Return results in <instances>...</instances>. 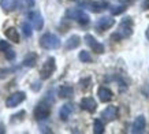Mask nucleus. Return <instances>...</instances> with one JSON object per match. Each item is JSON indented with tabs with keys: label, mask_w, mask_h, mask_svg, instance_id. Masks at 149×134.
<instances>
[{
	"label": "nucleus",
	"mask_w": 149,
	"mask_h": 134,
	"mask_svg": "<svg viewBox=\"0 0 149 134\" xmlns=\"http://www.w3.org/2000/svg\"><path fill=\"white\" fill-rule=\"evenodd\" d=\"M131 33H133V27H131V19L130 18H125L119 25V29L115 34L111 36L112 40H120V38H125V37H130Z\"/></svg>",
	"instance_id": "f257e3e1"
},
{
	"label": "nucleus",
	"mask_w": 149,
	"mask_h": 134,
	"mask_svg": "<svg viewBox=\"0 0 149 134\" xmlns=\"http://www.w3.org/2000/svg\"><path fill=\"white\" fill-rule=\"evenodd\" d=\"M40 45L44 49H58L60 47V38L54 33H45L40 38Z\"/></svg>",
	"instance_id": "f03ea898"
},
{
	"label": "nucleus",
	"mask_w": 149,
	"mask_h": 134,
	"mask_svg": "<svg viewBox=\"0 0 149 134\" xmlns=\"http://www.w3.org/2000/svg\"><path fill=\"white\" fill-rule=\"evenodd\" d=\"M66 17L70 19L77 21V22L81 23V25H88V23L91 22L89 15L81 8H68L67 11H66Z\"/></svg>",
	"instance_id": "7ed1b4c3"
},
{
	"label": "nucleus",
	"mask_w": 149,
	"mask_h": 134,
	"mask_svg": "<svg viewBox=\"0 0 149 134\" xmlns=\"http://www.w3.org/2000/svg\"><path fill=\"white\" fill-rule=\"evenodd\" d=\"M82 7H88L92 13H101L109 7V3L107 0H96V1H84L81 3Z\"/></svg>",
	"instance_id": "20e7f679"
},
{
	"label": "nucleus",
	"mask_w": 149,
	"mask_h": 134,
	"mask_svg": "<svg viewBox=\"0 0 149 134\" xmlns=\"http://www.w3.org/2000/svg\"><path fill=\"white\" fill-rule=\"evenodd\" d=\"M55 70H56L55 59L54 58H48L45 60V63L42 64V67H41V71H40L41 80H48V78L55 73Z\"/></svg>",
	"instance_id": "39448f33"
},
{
	"label": "nucleus",
	"mask_w": 149,
	"mask_h": 134,
	"mask_svg": "<svg viewBox=\"0 0 149 134\" xmlns=\"http://www.w3.org/2000/svg\"><path fill=\"white\" fill-rule=\"evenodd\" d=\"M115 25V19L112 17H103V18H100L97 22H96V30L99 31V33H103V31L108 30L111 27Z\"/></svg>",
	"instance_id": "423d86ee"
},
{
	"label": "nucleus",
	"mask_w": 149,
	"mask_h": 134,
	"mask_svg": "<svg viewBox=\"0 0 149 134\" xmlns=\"http://www.w3.org/2000/svg\"><path fill=\"white\" fill-rule=\"evenodd\" d=\"M51 114V107L48 104L45 103H40L34 108V118H36L37 121H44L47 119Z\"/></svg>",
	"instance_id": "0eeeda50"
},
{
	"label": "nucleus",
	"mask_w": 149,
	"mask_h": 134,
	"mask_svg": "<svg viewBox=\"0 0 149 134\" xmlns=\"http://www.w3.org/2000/svg\"><path fill=\"white\" fill-rule=\"evenodd\" d=\"M25 98H26V94L23 93V92H15L11 96H8V98L6 100V105L8 108H14V107H17V105H19Z\"/></svg>",
	"instance_id": "6e6552de"
},
{
	"label": "nucleus",
	"mask_w": 149,
	"mask_h": 134,
	"mask_svg": "<svg viewBox=\"0 0 149 134\" xmlns=\"http://www.w3.org/2000/svg\"><path fill=\"white\" fill-rule=\"evenodd\" d=\"M85 41L93 52H96V54H104V45L101 43H99L92 34H85Z\"/></svg>",
	"instance_id": "1a4fd4ad"
},
{
	"label": "nucleus",
	"mask_w": 149,
	"mask_h": 134,
	"mask_svg": "<svg viewBox=\"0 0 149 134\" xmlns=\"http://www.w3.org/2000/svg\"><path fill=\"white\" fill-rule=\"evenodd\" d=\"M101 119L103 122H112L118 119V107L115 105H109L101 112Z\"/></svg>",
	"instance_id": "9d476101"
},
{
	"label": "nucleus",
	"mask_w": 149,
	"mask_h": 134,
	"mask_svg": "<svg viewBox=\"0 0 149 134\" xmlns=\"http://www.w3.org/2000/svg\"><path fill=\"white\" fill-rule=\"evenodd\" d=\"M29 19L33 23V26H34L36 30H41L44 27V19H42V17H41V14L38 11H32L29 14Z\"/></svg>",
	"instance_id": "9b49d317"
},
{
	"label": "nucleus",
	"mask_w": 149,
	"mask_h": 134,
	"mask_svg": "<svg viewBox=\"0 0 149 134\" xmlns=\"http://www.w3.org/2000/svg\"><path fill=\"white\" fill-rule=\"evenodd\" d=\"M146 127V119L144 115H140L136 118V121L131 126V133H142Z\"/></svg>",
	"instance_id": "f8f14e48"
},
{
	"label": "nucleus",
	"mask_w": 149,
	"mask_h": 134,
	"mask_svg": "<svg viewBox=\"0 0 149 134\" xmlns=\"http://www.w3.org/2000/svg\"><path fill=\"white\" fill-rule=\"evenodd\" d=\"M82 110H85L88 112H95L96 108H97V103H96V100L93 97H84L81 100V103H79Z\"/></svg>",
	"instance_id": "ddd939ff"
},
{
	"label": "nucleus",
	"mask_w": 149,
	"mask_h": 134,
	"mask_svg": "<svg viewBox=\"0 0 149 134\" xmlns=\"http://www.w3.org/2000/svg\"><path fill=\"white\" fill-rule=\"evenodd\" d=\"M97 96H99L100 101H103V103H108L112 100V92L108 89V88H105V86H100L99 90H97Z\"/></svg>",
	"instance_id": "4468645a"
},
{
	"label": "nucleus",
	"mask_w": 149,
	"mask_h": 134,
	"mask_svg": "<svg viewBox=\"0 0 149 134\" xmlns=\"http://www.w3.org/2000/svg\"><path fill=\"white\" fill-rule=\"evenodd\" d=\"M81 45V37L78 36V34H72V36H70L67 38V41H66V49H75L78 48Z\"/></svg>",
	"instance_id": "2eb2a0df"
},
{
	"label": "nucleus",
	"mask_w": 149,
	"mask_h": 134,
	"mask_svg": "<svg viewBox=\"0 0 149 134\" xmlns=\"http://www.w3.org/2000/svg\"><path fill=\"white\" fill-rule=\"evenodd\" d=\"M74 94V89L70 85H62L58 90V96L60 98H70Z\"/></svg>",
	"instance_id": "dca6fc26"
},
{
	"label": "nucleus",
	"mask_w": 149,
	"mask_h": 134,
	"mask_svg": "<svg viewBox=\"0 0 149 134\" xmlns=\"http://www.w3.org/2000/svg\"><path fill=\"white\" fill-rule=\"evenodd\" d=\"M0 7L4 11H14L18 7V0H0Z\"/></svg>",
	"instance_id": "f3484780"
},
{
	"label": "nucleus",
	"mask_w": 149,
	"mask_h": 134,
	"mask_svg": "<svg viewBox=\"0 0 149 134\" xmlns=\"http://www.w3.org/2000/svg\"><path fill=\"white\" fill-rule=\"evenodd\" d=\"M72 112V104H64L60 107V111H59V116L62 121H67L68 116L71 115Z\"/></svg>",
	"instance_id": "a211bd4d"
},
{
	"label": "nucleus",
	"mask_w": 149,
	"mask_h": 134,
	"mask_svg": "<svg viewBox=\"0 0 149 134\" xmlns=\"http://www.w3.org/2000/svg\"><path fill=\"white\" fill-rule=\"evenodd\" d=\"M4 34L10 41H13V43H15V44H18L19 43V33L15 27H8V29L4 31Z\"/></svg>",
	"instance_id": "6ab92c4d"
},
{
	"label": "nucleus",
	"mask_w": 149,
	"mask_h": 134,
	"mask_svg": "<svg viewBox=\"0 0 149 134\" xmlns=\"http://www.w3.org/2000/svg\"><path fill=\"white\" fill-rule=\"evenodd\" d=\"M36 62H37V55L34 52H30V54H27L23 59L22 64L25 67H34L36 66Z\"/></svg>",
	"instance_id": "aec40b11"
},
{
	"label": "nucleus",
	"mask_w": 149,
	"mask_h": 134,
	"mask_svg": "<svg viewBox=\"0 0 149 134\" xmlns=\"http://www.w3.org/2000/svg\"><path fill=\"white\" fill-rule=\"evenodd\" d=\"M93 131H95V134H103L104 122L100 121V119H95V122H93Z\"/></svg>",
	"instance_id": "412c9836"
},
{
	"label": "nucleus",
	"mask_w": 149,
	"mask_h": 134,
	"mask_svg": "<svg viewBox=\"0 0 149 134\" xmlns=\"http://www.w3.org/2000/svg\"><path fill=\"white\" fill-rule=\"evenodd\" d=\"M22 33H23V36H25V37H32L33 30H32L30 23H27V22H23L22 23Z\"/></svg>",
	"instance_id": "4be33fe9"
},
{
	"label": "nucleus",
	"mask_w": 149,
	"mask_h": 134,
	"mask_svg": "<svg viewBox=\"0 0 149 134\" xmlns=\"http://www.w3.org/2000/svg\"><path fill=\"white\" fill-rule=\"evenodd\" d=\"M79 60H81L82 63H89V62H92L91 54H89L88 51H81V52H79Z\"/></svg>",
	"instance_id": "5701e85b"
},
{
	"label": "nucleus",
	"mask_w": 149,
	"mask_h": 134,
	"mask_svg": "<svg viewBox=\"0 0 149 134\" xmlns=\"http://www.w3.org/2000/svg\"><path fill=\"white\" fill-rule=\"evenodd\" d=\"M109 10H111L112 15H118V14H122L126 10V6H112Z\"/></svg>",
	"instance_id": "b1692460"
},
{
	"label": "nucleus",
	"mask_w": 149,
	"mask_h": 134,
	"mask_svg": "<svg viewBox=\"0 0 149 134\" xmlns=\"http://www.w3.org/2000/svg\"><path fill=\"white\" fill-rule=\"evenodd\" d=\"M4 54H6V58H7V60H13V59L15 58V52H14V51H11L10 48L6 49Z\"/></svg>",
	"instance_id": "393cba45"
},
{
	"label": "nucleus",
	"mask_w": 149,
	"mask_h": 134,
	"mask_svg": "<svg viewBox=\"0 0 149 134\" xmlns=\"http://www.w3.org/2000/svg\"><path fill=\"white\" fill-rule=\"evenodd\" d=\"M8 48H10V44L7 43V41L0 40V51H1V52H4L6 49H8Z\"/></svg>",
	"instance_id": "a878e982"
},
{
	"label": "nucleus",
	"mask_w": 149,
	"mask_h": 134,
	"mask_svg": "<svg viewBox=\"0 0 149 134\" xmlns=\"http://www.w3.org/2000/svg\"><path fill=\"white\" fill-rule=\"evenodd\" d=\"M86 84H91V78H86V80H82L81 81V88L84 90H86L89 88V85H86Z\"/></svg>",
	"instance_id": "bb28decb"
},
{
	"label": "nucleus",
	"mask_w": 149,
	"mask_h": 134,
	"mask_svg": "<svg viewBox=\"0 0 149 134\" xmlns=\"http://www.w3.org/2000/svg\"><path fill=\"white\" fill-rule=\"evenodd\" d=\"M142 8L149 10V0H144V3H142Z\"/></svg>",
	"instance_id": "cd10ccee"
},
{
	"label": "nucleus",
	"mask_w": 149,
	"mask_h": 134,
	"mask_svg": "<svg viewBox=\"0 0 149 134\" xmlns=\"http://www.w3.org/2000/svg\"><path fill=\"white\" fill-rule=\"evenodd\" d=\"M26 1V4L29 6V7H33L34 6V0H25Z\"/></svg>",
	"instance_id": "c85d7f7f"
},
{
	"label": "nucleus",
	"mask_w": 149,
	"mask_h": 134,
	"mask_svg": "<svg viewBox=\"0 0 149 134\" xmlns=\"http://www.w3.org/2000/svg\"><path fill=\"white\" fill-rule=\"evenodd\" d=\"M40 88H41L40 84H33V86H32V89H33V90H38Z\"/></svg>",
	"instance_id": "c756f323"
},
{
	"label": "nucleus",
	"mask_w": 149,
	"mask_h": 134,
	"mask_svg": "<svg viewBox=\"0 0 149 134\" xmlns=\"http://www.w3.org/2000/svg\"><path fill=\"white\" fill-rule=\"evenodd\" d=\"M145 36H146V38H148V41H149V26L146 27V31H145Z\"/></svg>",
	"instance_id": "7c9ffc66"
}]
</instances>
